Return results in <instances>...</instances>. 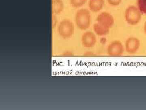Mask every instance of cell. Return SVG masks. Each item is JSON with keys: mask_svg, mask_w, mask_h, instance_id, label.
Wrapping results in <instances>:
<instances>
[{"mask_svg": "<svg viewBox=\"0 0 146 110\" xmlns=\"http://www.w3.org/2000/svg\"><path fill=\"white\" fill-rule=\"evenodd\" d=\"M137 5L141 13L146 14V0H137Z\"/></svg>", "mask_w": 146, "mask_h": 110, "instance_id": "11", "label": "cell"}, {"mask_svg": "<svg viewBox=\"0 0 146 110\" xmlns=\"http://www.w3.org/2000/svg\"><path fill=\"white\" fill-rule=\"evenodd\" d=\"M124 47L119 40L112 41L107 48L108 54L112 57H119L123 54Z\"/></svg>", "mask_w": 146, "mask_h": 110, "instance_id": "4", "label": "cell"}, {"mask_svg": "<svg viewBox=\"0 0 146 110\" xmlns=\"http://www.w3.org/2000/svg\"><path fill=\"white\" fill-rule=\"evenodd\" d=\"M86 1V0H70L71 5L75 8H78L83 5Z\"/></svg>", "mask_w": 146, "mask_h": 110, "instance_id": "12", "label": "cell"}, {"mask_svg": "<svg viewBox=\"0 0 146 110\" xmlns=\"http://www.w3.org/2000/svg\"><path fill=\"white\" fill-rule=\"evenodd\" d=\"M94 30L97 34L99 36H103L109 33L110 29L102 25L97 23L94 25Z\"/></svg>", "mask_w": 146, "mask_h": 110, "instance_id": "10", "label": "cell"}, {"mask_svg": "<svg viewBox=\"0 0 146 110\" xmlns=\"http://www.w3.org/2000/svg\"><path fill=\"white\" fill-rule=\"evenodd\" d=\"M74 31V24L69 20H64L61 21L58 28L59 34L64 38L70 37Z\"/></svg>", "mask_w": 146, "mask_h": 110, "instance_id": "3", "label": "cell"}, {"mask_svg": "<svg viewBox=\"0 0 146 110\" xmlns=\"http://www.w3.org/2000/svg\"><path fill=\"white\" fill-rule=\"evenodd\" d=\"M97 23L106 28H110L114 25L115 20L110 13L103 11L99 14L97 18Z\"/></svg>", "mask_w": 146, "mask_h": 110, "instance_id": "6", "label": "cell"}, {"mask_svg": "<svg viewBox=\"0 0 146 110\" xmlns=\"http://www.w3.org/2000/svg\"><path fill=\"white\" fill-rule=\"evenodd\" d=\"M110 4L112 5H117L119 4L121 0H107Z\"/></svg>", "mask_w": 146, "mask_h": 110, "instance_id": "13", "label": "cell"}, {"mask_svg": "<svg viewBox=\"0 0 146 110\" xmlns=\"http://www.w3.org/2000/svg\"><path fill=\"white\" fill-rule=\"evenodd\" d=\"M52 27L54 28L56 25V22H57V19H56V17L54 15H52Z\"/></svg>", "mask_w": 146, "mask_h": 110, "instance_id": "14", "label": "cell"}, {"mask_svg": "<svg viewBox=\"0 0 146 110\" xmlns=\"http://www.w3.org/2000/svg\"><path fill=\"white\" fill-rule=\"evenodd\" d=\"M104 0H89V7L90 10L94 12L99 11L102 8Z\"/></svg>", "mask_w": 146, "mask_h": 110, "instance_id": "8", "label": "cell"}, {"mask_svg": "<svg viewBox=\"0 0 146 110\" xmlns=\"http://www.w3.org/2000/svg\"><path fill=\"white\" fill-rule=\"evenodd\" d=\"M125 18L128 23L136 25L141 19V12L139 8L134 5H130L126 9Z\"/></svg>", "mask_w": 146, "mask_h": 110, "instance_id": "2", "label": "cell"}, {"mask_svg": "<svg viewBox=\"0 0 146 110\" xmlns=\"http://www.w3.org/2000/svg\"><path fill=\"white\" fill-rule=\"evenodd\" d=\"M82 42L84 47L87 48L93 47L96 42V35L92 32H86L82 37Z\"/></svg>", "mask_w": 146, "mask_h": 110, "instance_id": "7", "label": "cell"}, {"mask_svg": "<svg viewBox=\"0 0 146 110\" xmlns=\"http://www.w3.org/2000/svg\"><path fill=\"white\" fill-rule=\"evenodd\" d=\"M144 30L145 33L146 34V21L145 22V24H144Z\"/></svg>", "mask_w": 146, "mask_h": 110, "instance_id": "15", "label": "cell"}, {"mask_svg": "<svg viewBox=\"0 0 146 110\" xmlns=\"http://www.w3.org/2000/svg\"><path fill=\"white\" fill-rule=\"evenodd\" d=\"M141 45L140 40L135 37H130L126 40L125 43V49L129 54H136L138 52Z\"/></svg>", "mask_w": 146, "mask_h": 110, "instance_id": "5", "label": "cell"}, {"mask_svg": "<svg viewBox=\"0 0 146 110\" xmlns=\"http://www.w3.org/2000/svg\"><path fill=\"white\" fill-rule=\"evenodd\" d=\"M75 19L77 25L81 30H86L90 26L91 14L89 11L86 9H81L78 10L76 13Z\"/></svg>", "mask_w": 146, "mask_h": 110, "instance_id": "1", "label": "cell"}, {"mask_svg": "<svg viewBox=\"0 0 146 110\" xmlns=\"http://www.w3.org/2000/svg\"><path fill=\"white\" fill-rule=\"evenodd\" d=\"M63 3L62 0H52V12L54 14H58L63 11Z\"/></svg>", "mask_w": 146, "mask_h": 110, "instance_id": "9", "label": "cell"}]
</instances>
